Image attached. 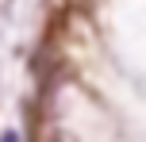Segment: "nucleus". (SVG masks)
I'll list each match as a JSON object with an SVG mask.
<instances>
[{"instance_id":"1","label":"nucleus","mask_w":146,"mask_h":142,"mask_svg":"<svg viewBox=\"0 0 146 142\" xmlns=\"http://www.w3.org/2000/svg\"><path fill=\"white\" fill-rule=\"evenodd\" d=\"M0 142H19V135H4V138H0Z\"/></svg>"}]
</instances>
